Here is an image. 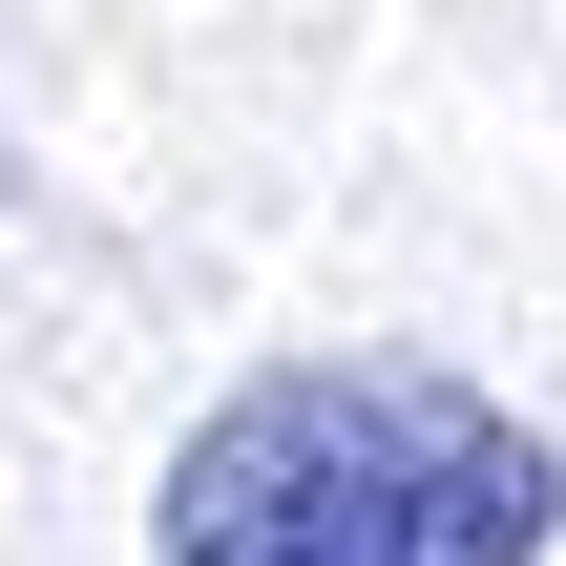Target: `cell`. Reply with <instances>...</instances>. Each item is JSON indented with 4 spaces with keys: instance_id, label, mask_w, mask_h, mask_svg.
I'll return each instance as SVG.
<instances>
[{
    "instance_id": "2",
    "label": "cell",
    "mask_w": 566,
    "mask_h": 566,
    "mask_svg": "<svg viewBox=\"0 0 566 566\" xmlns=\"http://www.w3.org/2000/svg\"><path fill=\"white\" fill-rule=\"evenodd\" d=\"M0 189H21V147H0Z\"/></svg>"
},
{
    "instance_id": "1",
    "label": "cell",
    "mask_w": 566,
    "mask_h": 566,
    "mask_svg": "<svg viewBox=\"0 0 566 566\" xmlns=\"http://www.w3.org/2000/svg\"><path fill=\"white\" fill-rule=\"evenodd\" d=\"M546 546L566 462L462 357H273L147 483V566H546Z\"/></svg>"
}]
</instances>
